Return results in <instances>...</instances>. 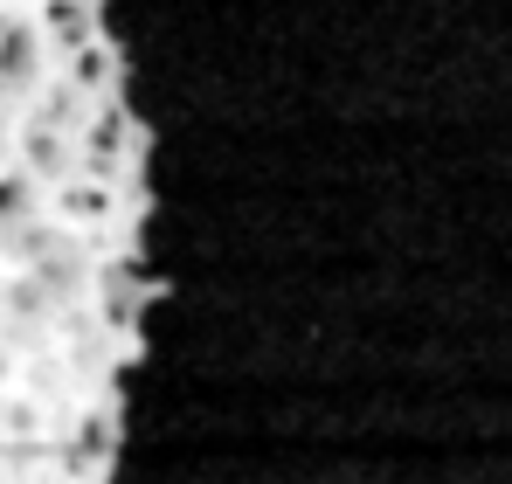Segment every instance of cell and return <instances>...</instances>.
Listing matches in <instances>:
<instances>
[{
  "instance_id": "3",
  "label": "cell",
  "mask_w": 512,
  "mask_h": 484,
  "mask_svg": "<svg viewBox=\"0 0 512 484\" xmlns=\"http://www.w3.org/2000/svg\"><path fill=\"white\" fill-rule=\"evenodd\" d=\"M14 118H21V111H14V104H0V160L14 153Z\"/></svg>"
},
{
  "instance_id": "4",
  "label": "cell",
  "mask_w": 512,
  "mask_h": 484,
  "mask_svg": "<svg viewBox=\"0 0 512 484\" xmlns=\"http://www.w3.org/2000/svg\"><path fill=\"white\" fill-rule=\"evenodd\" d=\"M0 305H7V256H0Z\"/></svg>"
},
{
  "instance_id": "1",
  "label": "cell",
  "mask_w": 512,
  "mask_h": 484,
  "mask_svg": "<svg viewBox=\"0 0 512 484\" xmlns=\"http://www.w3.org/2000/svg\"><path fill=\"white\" fill-rule=\"evenodd\" d=\"M49 83V21L35 7L0 0V104H28Z\"/></svg>"
},
{
  "instance_id": "2",
  "label": "cell",
  "mask_w": 512,
  "mask_h": 484,
  "mask_svg": "<svg viewBox=\"0 0 512 484\" xmlns=\"http://www.w3.org/2000/svg\"><path fill=\"white\" fill-rule=\"evenodd\" d=\"M42 222H49V187L28 166L0 160V249L14 236H28V229H42Z\"/></svg>"
}]
</instances>
